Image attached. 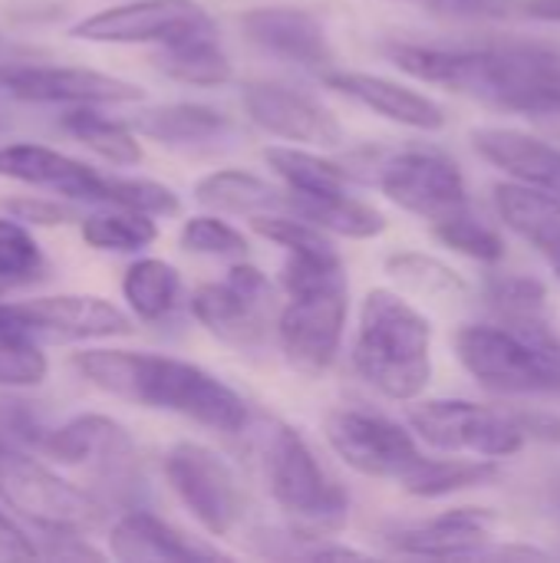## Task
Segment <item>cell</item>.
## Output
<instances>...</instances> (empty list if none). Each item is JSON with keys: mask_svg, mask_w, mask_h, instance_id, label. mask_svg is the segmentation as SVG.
Segmentation results:
<instances>
[{"mask_svg": "<svg viewBox=\"0 0 560 563\" xmlns=\"http://www.w3.org/2000/svg\"><path fill=\"white\" fill-rule=\"evenodd\" d=\"M63 132H69L79 145L96 152L99 158L125 168L142 162V142L132 122H119L102 115L96 106H69L59 119Z\"/></svg>", "mask_w": 560, "mask_h": 563, "instance_id": "f1b7e54d", "label": "cell"}, {"mask_svg": "<svg viewBox=\"0 0 560 563\" xmlns=\"http://www.w3.org/2000/svg\"><path fill=\"white\" fill-rule=\"evenodd\" d=\"M409 429L436 452L512 459L525 449L528 435L515 412L492 409L469 399H426L409 409Z\"/></svg>", "mask_w": 560, "mask_h": 563, "instance_id": "ba28073f", "label": "cell"}, {"mask_svg": "<svg viewBox=\"0 0 560 563\" xmlns=\"http://www.w3.org/2000/svg\"><path fill=\"white\" fill-rule=\"evenodd\" d=\"M106 205L129 208L152 218H172L182 211V201L168 185L152 178H119V175H106Z\"/></svg>", "mask_w": 560, "mask_h": 563, "instance_id": "f35d334b", "label": "cell"}, {"mask_svg": "<svg viewBox=\"0 0 560 563\" xmlns=\"http://www.w3.org/2000/svg\"><path fill=\"white\" fill-rule=\"evenodd\" d=\"M122 297L129 303V310L145 320V323H158L165 320L182 297V277L178 271L162 261V257H139L129 264V271L122 274Z\"/></svg>", "mask_w": 560, "mask_h": 563, "instance_id": "1f68e13d", "label": "cell"}, {"mask_svg": "<svg viewBox=\"0 0 560 563\" xmlns=\"http://www.w3.org/2000/svg\"><path fill=\"white\" fill-rule=\"evenodd\" d=\"M472 145L475 152L492 162L495 168H502L508 178L545 188L560 195V148L528 135L521 129H505V125H485L472 132Z\"/></svg>", "mask_w": 560, "mask_h": 563, "instance_id": "7402d4cb", "label": "cell"}, {"mask_svg": "<svg viewBox=\"0 0 560 563\" xmlns=\"http://www.w3.org/2000/svg\"><path fill=\"white\" fill-rule=\"evenodd\" d=\"M201 30H215V20L198 0H125L83 16L79 23H73L69 36L86 43L165 46Z\"/></svg>", "mask_w": 560, "mask_h": 563, "instance_id": "4fadbf2b", "label": "cell"}, {"mask_svg": "<svg viewBox=\"0 0 560 563\" xmlns=\"http://www.w3.org/2000/svg\"><path fill=\"white\" fill-rule=\"evenodd\" d=\"M498 478L495 459H429L422 455L419 465L399 482V488L413 498H449L469 488H482Z\"/></svg>", "mask_w": 560, "mask_h": 563, "instance_id": "f546056e", "label": "cell"}, {"mask_svg": "<svg viewBox=\"0 0 560 563\" xmlns=\"http://www.w3.org/2000/svg\"><path fill=\"white\" fill-rule=\"evenodd\" d=\"M0 505L50 534H86L96 531L106 518L102 505L89 492L56 475L43 459L13 449L10 442H0Z\"/></svg>", "mask_w": 560, "mask_h": 563, "instance_id": "52a82bcc", "label": "cell"}, {"mask_svg": "<svg viewBox=\"0 0 560 563\" xmlns=\"http://www.w3.org/2000/svg\"><path fill=\"white\" fill-rule=\"evenodd\" d=\"M521 10H525L531 20L560 23V0H521Z\"/></svg>", "mask_w": 560, "mask_h": 563, "instance_id": "bcb514c9", "label": "cell"}, {"mask_svg": "<svg viewBox=\"0 0 560 563\" xmlns=\"http://www.w3.org/2000/svg\"><path fill=\"white\" fill-rule=\"evenodd\" d=\"M528 439L560 442V416L558 412H515Z\"/></svg>", "mask_w": 560, "mask_h": 563, "instance_id": "f6af8a7d", "label": "cell"}, {"mask_svg": "<svg viewBox=\"0 0 560 563\" xmlns=\"http://www.w3.org/2000/svg\"><path fill=\"white\" fill-rule=\"evenodd\" d=\"M264 162L271 172L284 181L290 198H320V195H337L347 191L350 172L340 162L323 158L310 145H271L264 152Z\"/></svg>", "mask_w": 560, "mask_h": 563, "instance_id": "83f0119b", "label": "cell"}, {"mask_svg": "<svg viewBox=\"0 0 560 563\" xmlns=\"http://www.w3.org/2000/svg\"><path fill=\"white\" fill-rule=\"evenodd\" d=\"M0 49H3V40H0Z\"/></svg>", "mask_w": 560, "mask_h": 563, "instance_id": "f907efd6", "label": "cell"}, {"mask_svg": "<svg viewBox=\"0 0 560 563\" xmlns=\"http://www.w3.org/2000/svg\"><path fill=\"white\" fill-rule=\"evenodd\" d=\"M403 3H416L436 13H502V0H403Z\"/></svg>", "mask_w": 560, "mask_h": 563, "instance_id": "ee69618b", "label": "cell"}, {"mask_svg": "<svg viewBox=\"0 0 560 563\" xmlns=\"http://www.w3.org/2000/svg\"><path fill=\"white\" fill-rule=\"evenodd\" d=\"M0 86L23 102H63V106H122L145 99V89L83 66H0Z\"/></svg>", "mask_w": 560, "mask_h": 563, "instance_id": "9a60e30c", "label": "cell"}, {"mask_svg": "<svg viewBox=\"0 0 560 563\" xmlns=\"http://www.w3.org/2000/svg\"><path fill=\"white\" fill-rule=\"evenodd\" d=\"M459 363L498 396L560 399V340L548 320L538 323H469L455 333Z\"/></svg>", "mask_w": 560, "mask_h": 563, "instance_id": "5b68a950", "label": "cell"}, {"mask_svg": "<svg viewBox=\"0 0 560 563\" xmlns=\"http://www.w3.org/2000/svg\"><path fill=\"white\" fill-rule=\"evenodd\" d=\"M83 241L96 251H109V254H135L149 244H155L158 238V224L152 214H139L129 208H116V211H102V214H89L79 228Z\"/></svg>", "mask_w": 560, "mask_h": 563, "instance_id": "836d02e7", "label": "cell"}, {"mask_svg": "<svg viewBox=\"0 0 560 563\" xmlns=\"http://www.w3.org/2000/svg\"><path fill=\"white\" fill-rule=\"evenodd\" d=\"M498 518L488 508H452L429 521H416L386 534V544L409 558H485L495 541Z\"/></svg>", "mask_w": 560, "mask_h": 563, "instance_id": "ac0fdd59", "label": "cell"}, {"mask_svg": "<svg viewBox=\"0 0 560 563\" xmlns=\"http://www.w3.org/2000/svg\"><path fill=\"white\" fill-rule=\"evenodd\" d=\"M241 30L244 36L294 66L314 69V73H330L337 56L327 36V26L320 23V16H314L310 10L300 7H251L241 16Z\"/></svg>", "mask_w": 560, "mask_h": 563, "instance_id": "e0dca14e", "label": "cell"}, {"mask_svg": "<svg viewBox=\"0 0 560 563\" xmlns=\"http://www.w3.org/2000/svg\"><path fill=\"white\" fill-rule=\"evenodd\" d=\"M274 287L254 264H234L224 280L191 294V317L228 346H254L267 333Z\"/></svg>", "mask_w": 560, "mask_h": 563, "instance_id": "7c38bea8", "label": "cell"}, {"mask_svg": "<svg viewBox=\"0 0 560 563\" xmlns=\"http://www.w3.org/2000/svg\"><path fill=\"white\" fill-rule=\"evenodd\" d=\"M178 244L188 254H201V257H244L248 254V238L231 228L228 221H221L218 214H198L188 218L182 224Z\"/></svg>", "mask_w": 560, "mask_h": 563, "instance_id": "ab89813d", "label": "cell"}, {"mask_svg": "<svg viewBox=\"0 0 560 563\" xmlns=\"http://www.w3.org/2000/svg\"><path fill=\"white\" fill-rule=\"evenodd\" d=\"M7 214L23 221V224H43V228H59V224H69L73 221V208L69 205H59L53 198H40V195H30V198H7L3 201Z\"/></svg>", "mask_w": 560, "mask_h": 563, "instance_id": "b9f144b4", "label": "cell"}, {"mask_svg": "<svg viewBox=\"0 0 560 563\" xmlns=\"http://www.w3.org/2000/svg\"><path fill=\"white\" fill-rule=\"evenodd\" d=\"M0 178L46 188V191L73 198V201L106 205V175L102 172H96L92 165L69 158L56 148L36 145V142L0 145Z\"/></svg>", "mask_w": 560, "mask_h": 563, "instance_id": "44dd1931", "label": "cell"}, {"mask_svg": "<svg viewBox=\"0 0 560 563\" xmlns=\"http://www.w3.org/2000/svg\"><path fill=\"white\" fill-rule=\"evenodd\" d=\"M3 290H7V284H3V280H0V297H3Z\"/></svg>", "mask_w": 560, "mask_h": 563, "instance_id": "7dc6e473", "label": "cell"}, {"mask_svg": "<svg viewBox=\"0 0 560 563\" xmlns=\"http://www.w3.org/2000/svg\"><path fill=\"white\" fill-rule=\"evenodd\" d=\"M132 129L158 145H201L218 142L231 132V119L201 102H165L142 109Z\"/></svg>", "mask_w": 560, "mask_h": 563, "instance_id": "d4e9b609", "label": "cell"}, {"mask_svg": "<svg viewBox=\"0 0 560 563\" xmlns=\"http://www.w3.org/2000/svg\"><path fill=\"white\" fill-rule=\"evenodd\" d=\"M195 201L215 214H264V211H277L284 208V195L267 185L261 175L254 172H241V168H221L211 172L205 178L195 181Z\"/></svg>", "mask_w": 560, "mask_h": 563, "instance_id": "484cf974", "label": "cell"}, {"mask_svg": "<svg viewBox=\"0 0 560 563\" xmlns=\"http://www.w3.org/2000/svg\"><path fill=\"white\" fill-rule=\"evenodd\" d=\"M50 360L26 333L0 327V389H33L46 383Z\"/></svg>", "mask_w": 560, "mask_h": 563, "instance_id": "74e56055", "label": "cell"}, {"mask_svg": "<svg viewBox=\"0 0 560 563\" xmlns=\"http://www.w3.org/2000/svg\"><path fill=\"white\" fill-rule=\"evenodd\" d=\"M432 234L449 251L465 254V257L482 261V264H498L505 257V251H508L505 247V238L492 224H485L482 218H475L469 208L459 211V214H452V218H446V221H439V224H432Z\"/></svg>", "mask_w": 560, "mask_h": 563, "instance_id": "d590c367", "label": "cell"}, {"mask_svg": "<svg viewBox=\"0 0 560 563\" xmlns=\"http://www.w3.org/2000/svg\"><path fill=\"white\" fill-rule=\"evenodd\" d=\"M73 369L96 389L158 412H175L211 432H244L251 409L238 389H231L215 373L158 353L135 350H83L73 356Z\"/></svg>", "mask_w": 560, "mask_h": 563, "instance_id": "7a4b0ae2", "label": "cell"}, {"mask_svg": "<svg viewBox=\"0 0 560 563\" xmlns=\"http://www.w3.org/2000/svg\"><path fill=\"white\" fill-rule=\"evenodd\" d=\"M287 201L294 205V211L300 218L314 221L317 228H323L327 234H337V238L370 241L386 231V214L347 191L320 195V198H287Z\"/></svg>", "mask_w": 560, "mask_h": 563, "instance_id": "4dcf8cb0", "label": "cell"}, {"mask_svg": "<svg viewBox=\"0 0 560 563\" xmlns=\"http://www.w3.org/2000/svg\"><path fill=\"white\" fill-rule=\"evenodd\" d=\"M485 300L502 317V323H535L545 320L548 290L541 280L525 274H495L485 280Z\"/></svg>", "mask_w": 560, "mask_h": 563, "instance_id": "e575fe53", "label": "cell"}, {"mask_svg": "<svg viewBox=\"0 0 560 563\" xmlns=\"http://www.w3.org/2000/svg\"><path fill=\"white\" fill-rule=\"evenodd\" d=\"M554 271H558V280H560V264H558V267H554Z\"/></svg>", "mask_w": 560, "mask_h": 563, "instance_id": "c3c4849f", "label": "cell"}, {"mask_svg": "<svg viewBox=\"0 0 560 563\" xmlns=\"http://www.w3.org/2000/svg\"><path fill=\"white\" fill-rule=\"evenodd\" d=\"M386 59L419 82L446 86L492 109L518 115H560V49L505 40L485 46L386 43Z\"/></svg>", "mask_w": 560, "mask_h": 563, "instance_id": "6da1fadb", "label": "cell"}, {"mask_svg": "<svg viewBox=\"0 0 560 563\" xmlns=\"http://www.w3.org/2000/svg\"><path fill=\"white\" fill-rule=\"evenodd\" d=\"M165 482L182 508L211 534L228 538L244 518V492L231 465L198 442H178L165 452Z\"/></svg>", "mask_w": 560, "mask_h": 563, "instance_id": "9c48e42d", "label": "cell"}, {"mask_svg": "<svg viewBox=\"0 0 560 563\" xmlns=\"http://www.w3.org/2000/svg\"><path fill=\"white\" fill-rule=\"evenodd\" d=\"M281 287L287 290V307L277 317L284 360L304 376H320L337 363L347 330L350 284L343 257L287 254L281 267Z\"/></svg>", "mask_w": 560, "mask_h": 563, "instance_id": "3957f363", "label": "cell"}, {"mask_svg": "<svg viewBox=\"0 0 560 563\" xmlns=\"http://www.w3.org/2000/svg\"><path fill=\"white\" fill-rule=\"evenodd\" d=\"M109 551L112 558L129 563L152 561H211V558H228L211 544H201L198 538L182 534L178 528L165 525L155 515L132 511L122 521H116L109 534Z\"/></svg>", "mask_w": 560, "mask_h": 563, "instance_id": "cb8c5ba5", "label": "cell"}, {"mask_svg": "<svg viewBox=\"0 0 560 563\" xmlns=\"http://www.w3.org/2000/svg\"><path fill=\"white\" fill-rule=\"evenodd\" d=\"M323 435L337 459L380 482L399 485L422 459L409 429L366 409H333L323 419Z\"/></svg>", "mask_w": 560, "mask_h": 563, "instance_id": "8fae6325", "label": "cell"}, {"mask_svg": "<svg viewBox=\"0 0 560 563\" xmlns=\"http://www.w3.org/2000/svg\"><path fill=\"white\" fill-rule=\"evenodd\" d=\"M492 201L508 231H515L525 244H531L554 267L560 264V195L525 185V181H498L492 188Z\"/></svg>", "mask_w": 560, "mask_h": 563, "instance_id": "603a6c76", "label": "cell"}, {"mask_svg": "<svg viewBox=\"0 0 560 563\" xmlns=\"http://www.w3.org/2000/svg\"><path fill=\"white\" fill-rule=\"evenodd\" d=\"M46 267V257L23 221L0 218V280H33Z\"/></svg>", "mask_w": 560, "mask_h": 563, "instance_id": "60d3db41", "label": "cell"}, {"mask_svg": "<svg viewBox=\"0 0 560 563\" xmlns=\"http://www.w3.org/2000/svg\"><path fill=\"white\" fill-rule=\"evenodd\" d=\"M251 228H254L264 241L284 247L287 254H304V257H327V254H337L330 234H327L323 228H317L314 221L300 218V214L290 218V214H277V211H264V214H254V218H251Z\"/></svg>", "mask_w": 560, "mask_h": 563, "instance_id": "8d00e7d4", "label": "cell"}, {"mask_svg": "<svg viewBox=\"0 0 560 563\" xmlns=\"http://www.w3.org/2000/svg\"><path fill=\"white\" fill-rule=\"evenodd\" d=\"M380 191L403 211L439 224L469 208V188L462 168L442 152L413 148L393 155L380 168Z\"/></svg>", "mask_w": 560, "mask_h": 563, "instance_id": "5bb4252c", "label": "cell"}, {"mask_svg": "<svg viewBox=\"0 0 560 563\" xmlns=\"http://www.w3.org/2000/svg\"><path fill=\"white\" fill-rule=\"evenodd\" d=\"M327 82V89L347 96L350 102L396 122V125H406V129H416V132H439L446 129V109L406 86V82H396V79H386V76H376V73H356V69H330L320 76Z\"/></svg>", "mask_w": 560, "mask_h": 563, "instance_id": "d6986e66", "label": "cell"}, {"mask_svg": "<svg viewBox=\"0 0 560 563\" xmlns=\"http://www.w3.org/2000/svg\"><path fill=\"white\" fill-rule=\"evenodd\" d=\"M244 112L248 119L290 145L310 148H337L347 142L340 119L317 99L281 86V82H248L244 86Z\"/></svg>", "mask_w": 560, "mask_h": 563, "instance_id": "2e32d148", "label": "cell"}, {"mask_svg": "<svg viewBox=\"0 0 560 563\" xmlns=\"http://www.w3.org/2000/svg\"><path fill=\"white\" fill-rule=\"evenodd\" d=\"M0 327L50 343H92L132 333L129 313L92 294H53L20 303H0Z\"/></svg>", "mask_w": 560, "mask_h": 563, "instance_id": "30bf717a", "label": "cell"}, {"mask_svg": "<svg viewBox=\"0 0 560 563\" xmlns=\"http://www.w3.org/2000/svg\"><path fill=\"white\" fill-rule=\"evenodd\" d=\"M558 511H560V492H558Z\"/></svg>", "mask_w": 560, "mask_h": 563, "instance_id": "681fc988", "label": "cell"}, {"mask_svg": "<svg viewBox=\"0 0 560 563\" xmlns=\"http://www.w3.org/2000/svg\"><path fill=\"white\" fill-rule=\"evenodd\" d=\"M155 66L168 79L185 82V86H224L234 76L231 59L224 46L218 43V30L188 33L182 40L158 46Z\"/></svg>", "mask_w": 560, "mask_h": 563, "instance_id": "4316f807", "label": "cell"}, {"mask_svg": "<svg viewBox=\"0 0 560 563\" xmlns=\"http://www.w3.org/2000/svg\"><path fill=\"white\" fill-rule=\"evenodd\" d=\"M383 267L399 284V290L426 300H462L469 294V284L455 267L422 251H396Z\"/></svg>", "mask_w": 560, "mask_h": 563, "instance_id": "d6a6232c", "label": "cell"}, {"mask_svg": "<svg viewBox=\"0 0 560 563\" xmlns=\"http://www.w3.org/2000/svg\"><path fill=\"white\" fill-rule=\"evenodd\" d=\"M0 551L10 558H40V548L30 544V538L20 531V525L7 511H0Z\"/></svg>", "mask_w": 560, "mask_h": 563, "instance_id": "7bdbcfd3", "label": "cell"}, {"mask_svg": "<svg viewBox=\"0 0 560 563\" xmlns=\"http://www.w3.org/2000/svg\"><path fill=\"white\" fill-rule=\"evenodd\" d=\"M353 369L380 396L416 402L432 379V323L403 294L370 290L360 307Z\"/></svg>", "mask_w": 560, "mask_h": 563, "instance_id": "277c9868", "label": "cell"}, {"mask_svg": "<svg viewBox=\"0 0 560 563\" xmlns=\"http://www.w3.org/2000/svg\"><path fill=\"white\" fill-rule=\"evenodd\" d=\"M40 452L53 459L56 465H73V468H96V472H122L135 459V445L129 432L99 412L73 416L69 422L50 429L40 439Z\"/></svg>", "mask_w": 560, "mask_h": 563, "instance_id": "ffe728a7", "label": "cell"}, {"mask_svg": "<svg viewBox=\"0 0 560 563\" xmlns=\"http://www.w3.org/2000/svg\"><path fill=\"white\" fill-rule=\"evenodd\" d=\"M264 478L297 541H330L347 528V492L327 475L307 439L287 422H277L264 442Z\"/></svg>", "mask_w": 560, "mask_h": 563, "instance_id": "8992f818", "label": "cell"}]
</instances>
